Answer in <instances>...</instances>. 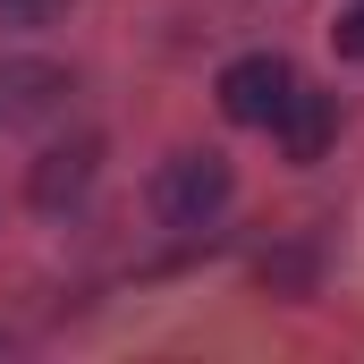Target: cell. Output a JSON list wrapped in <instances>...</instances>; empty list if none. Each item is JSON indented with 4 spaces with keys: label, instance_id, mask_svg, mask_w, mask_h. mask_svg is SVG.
I'll list each match as a JSON object with an SVG mask.
<instances>
[{
    "label": "cell",
    "instance_id": "6da1fadb",
    "mask_svg": "<svg viewBox=\"0 0 364 364\" xmlns=\"http://www.w3.org/2000/svg\"><path fill=\"white\" fill-rule=\"evenodd\" d=\"M229 161L220 153H170L161 170H153V212L170 220V229H203L220 203H229Z\"/></svg>",
    "mask_w": 364,
    "mask_h": 364
},
{
    "label": "cell",
    "instance_id": "7a4b0ae2",
    "mask_svg": "<svg viewBox=\"0 0 364 364\" xmlns=\"http://www.w3.org/2000/svg\"><path fill=\"white\" fill-rule=\"evenodd\" d=\"M288 93H296V68L272 60V51H246V60L220 68V110H229L237 127H272L279 110H288Z\"/></svg>",
    "mask_w": 364,
    "mask_h": 364
},
{
    "label": "cell",
    "instance_id": "3957f363",
    "mask_svg": "<svg viewBox=\"0 0 364 364\" xmlns=\"http://www.w3.org/2000/svg\"><path fill=\"white\" fill-rule=\"evenodd\" d=\"M272 127H279V144H288V161H322V153H331V136H339V102L296 85V93H288V110H279Z\"/></svg>",
    "mask_w": 364,
    "mask_h": 364
},
{
    "label": "cell",
    "instance_id": "277c9868",
    "mask_svg": "<svg viewBox=\"0 0 364 364\" xmlns=\"http://www.w3.org/2000/svg\"><path fill=\"white\" fill-rule=\"evenodd\" d=\"M93 178V144H60V153H43L34 161V203L43 212H60V203H77Z\"/></svg>",
    "mask_w": 364,
    "mask_h": 364
},
{
    "label": "cell",
    "instance_id": "5b68a950",
    "mask_svg": "<svg viewBox=\"0 0 364 364\" xmlns=\"http://www.w3.org/2000/svg\"><path fill=\"white\" fill-rule=\"evenodd\" d=\"M68 0H0V26H51Z\"/></svg>",
    "mask_w": 364,
    "mask_h": 364
},
{
    "label": "cell",
    "instance_id": "8992f818",
    "mask_svg": "<svg viewBox=\"0 0 364 364\" xmlns=\"http://www.w3.org/2000/svg\"><path fill=\"white\" fill-rule=\"evenodd\" d=\"M331 43H339V60H364V0L339 17V26H331Z\"/></svg>",
    "mask_w": 364,
    "mask_h": 364
}]
</instances>
